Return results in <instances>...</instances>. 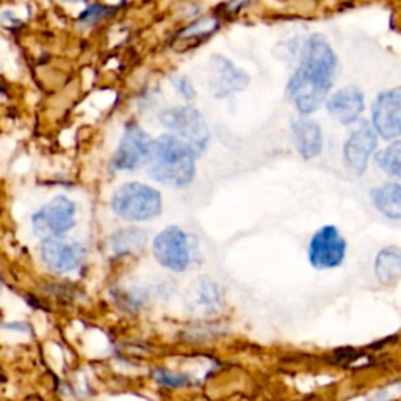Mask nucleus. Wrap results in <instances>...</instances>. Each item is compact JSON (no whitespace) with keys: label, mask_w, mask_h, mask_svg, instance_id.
<instances>
[{"label":"nucleus","mask_w":401,"mask_h":401,"mask_svg":"<svg viewBox=\"0 0 401 401\" xmlns=\"http://www.w3.org/2000/svg\"><path fill=\"white\" fill-rule=\"evenodd\" d=\"M147 243V232L140 227L119 229L110 238V248L113 254L129 256L136 254L145 249Z\"/></svg>","instance_id":"obj_18"},{"label":"nucleus","mask_w":401,"mask_h":401,"mask_svg":"<svg viewBox=\"0 0 401 401\" xmlns=\"http://www.w3.org/2000/svg\"><path fill=\"white\" fill-rule=\"evenodd\" d=\"M369 123L378 138L384 141L401 138V87L384 90L376 94Z\"/></svg>","instance_id":"obj_8"},{"label":"nucleus","mask_w":401,"mask_h":401,"mask_svg":"<svg viewBox=\"0 0 401 401\" xmlns=\"http://www.w3.org/2000/svg\"><path fill=\"white\" fill-rule=\"evenodd\" d=\"M226 305L225 290L207 276L194 280L185 295V307L190 315L200 320L214 318L223 312Z\"/></svg>","instance_id":"obj_12"},{"label":"nucleus","mask_w":401,"mask_h":401,"mask_svg":"<svg viewBox=\"0 0 401 401\" xmlns=\"http://www.w3.org/2000/svg\"><path fill=\"white\" fill-rule=\"evenodd\" d=\"M378 143L380 138L369 121L360 119L354 124L343 143V162L353 174L362 176L367 173L370 160L378 151Z\"/></svg>","instance_id":"obj_9"},{"label":"nucleus","mask_w":401,"mask_h":401,"mask_svg":"<svg viewBox=\"0 0 401 401\" xmlns=\"http://www.w3.org/2000/svg\"><path fill=\"white\" fill-rule=\"evenodd\" d=\"M370 200L382 216L401 221V182L392 181L375 187L370 192Z\"/></svg>","instance_id":"obj_16"},{"label":"nucleus","mask_w":401,"mask_h":401,"mask_svg":"<svg viewBox=\"0 0 401 401\" xmlns=\"http://www.w3.org/2000/svg\"><path fill=\"white\" fill-rule=\"evenodd\" d=\"M325 107L332 121L340 125H354L365 112V94L356 85H347L329 94Z\"/></svg>","instance_id":"obj_13"},{"label":"nucleus","mask_w":401,"mask_h":401,"mask_svg":"<svg viewBox=\"0 0 401 401\" xmlns=\"http://www.w3.org/2000/svg\"><path fill=\"white\" fill-rule=\"evenodd\" d=\"M291 136H294L295 147L305 160L317 158L323 151V132L320 125L311 116L294 118L290 121Z\"/></svg>","instance_id":"obj_15"},{"label":"nucleus","mask_w":401,"mask_h":401,"mask_svg":"<svg viewBox=\"0 0 401 401\" xmlns=\"http://www.w3.org/2000/svg\"><path fill=\"white\" fill-rule=\"evenodd\" d=\"M373 160L378 169L391 179L401 182V138L391 141V145L386 147L378 149Z\"/></svg>","instance_id":"obj_19"},{"label":"nucleus","mask_w":401,"mask_h":401,"mask_svg":"<svg viewBox=\"0 0 401 401\" xmlns=\"http://www.w3.org/2000/svg\"><path fill=\"white\" fill-rule=\"evenodd\" d=\"M169 80H171V85H173L174 90L183 97V99H187V101L194 99V96H196V90H194L193 83L185 76H182V74H173V76L169 77Z\"/></svg>","instance_id":"obj_22"},{"label":"nucleus","mask_w":401,"mask_h":401,"mask_svg":"<svg viewBox=\"0 0 401 401\" xmlns=\"http://www.w3.org/2000/svg\"><path fill=\"white\" fill-rule=\"evenodd\" d=\"M76 225V204L66 196H56L32 216L35 236L43 240L59 238Z\"/></svg>","instance_id":"obj_7"},{"label":"nucleus","mask_w":401,"mask_h":401,"mask_svg":"<svg viewBox=\"0 0 401 401\" xmlns=\"http://www.w3.org/2000/svg\"><path fill=\"white\" fill-rule=\"evenodd\" d=\"M154 380H156L160 386L169 389H182L190 384V376L185 373H177V371L168 369H157L154 371Z\"/></svg>","instance_id":"obj_21"},{"label":"nucleus","mask_w":401,"mask_h":401,"mask_svg":"<svg viewBox=\"0 0 401 401\" xmlns=\"http://www.w3.org/2000/svg\"><path fill=\"white\" fill-rule=\"evenodd\" d=\"M152 138L140 125L129 124L110 162L112 171H134L146 165Z\"/></svg>","instance_id":"obj_11"},{"label":"nucleus","mask_w":401,"mask_h":401,"mask_svg":"<svg viewBox=\"0 0 401 401\" xmlns=\"http://www.w3.org/2000/svg\"><path fill=\"white\" fill-rule=\"evenodd\" d=\"M68 2H79V0H68Z\"/></svg>","instance_id":"obj_25"},{"label":"nucleus","mask_w":401,"mask_h":401,"mask_svg":"<svg viewBox=\"0 0 401 401\" xmlns=\"http://www.w3.org/2000/svg\"><path fill=\"white\" fill-rule=\"evenodd\" d=\"M158 121L169 134L185 141L196 157L207 151L210 143V127L203 112L193 105L166 108L158 114Z\"/></svg>","instance_id":"obj_3"},{"label":"nucleus","mask_w":401,"mask_h":401,"mask_svg":"<svg viewBox=\"0 0 401 401\" xmlns=\"http://www.w3.org/2000/svg\"><path fill=\"white\" fill-rule=\"evenodd\" d=\"M112 209L118 216L127 221L154 220L163 210L162 194L146 183H124L113 194Z\"/></svg>","instance_id":"obj_4"},{"label":"nucleus","mask_w":401,"mask_h":401,"mask_svg":"<svg viewBox=\"0 0 401 401\" xmlns=\"http://www.w3.org/2000/svg\"><path fill=\"white\" fill-rule=\"evenodd\" d=\"M347 253V238L334 225H325L317 229L307 245V260L318 271L342 267L345 263Z\"/></svg>","instance_id":"obj_6"},{"label":"nucleus","mask_w":401,"mask_h":401,"mask_svg":"<svg viewBox=\"0 0 401 401\" xmlns=\"http://www.w3.org/2000/svg\"><path fill=\"white\" fill-rule=\"evenodd\" d=\"M196 158L185 141L168 132L152 140L145 166L156 182L171 188H187L196 177Z\"/></svg>","instance_id":"obj_2"},{"label":"nucleus","mask_w":401,"mask_h":401,"mask_svg":"<svg viewBox=\"0 0 401 401\" xmlns=\"http://www.w3.org/2000/svg\"><path fill=\"white\" fill-rule=\"evenodd\" d=\"M207 85L212 96L216 99H227L248 88L249 76L227 56L212 55L207 65Z\"/></svg>","instance_id":"obj_10"},{"label":"nucleus","mask_w":401,"mask_h":401,"mask_svg":"<svg viewBox=\"0 0 401 401\" xmlns=\"http://www.w3.org/2000/svg\"><path fill=\"white\" fill-rule=\"evenodd\" d=\"M112 8H107V7H101V5H91V7H88L87 10L83 11V14L80 16V22L82 24H87V25H91V24H94V22H97L99 19H104L105 16H108L112 13Z\"/></svg>","instance_id":"obj_23"},{"label":"nucleus","mask_w":401,"mask_h":401,"mask_svg":"<svg viewBox=\"0 0 401 401\" xmlns=\"http://www.w3.org/2000/svg\"><path fill=\"white\" fill-rule=\"evenodd\" d=\"M389 400V391L387 389H384V391H380L378 393H375L373 397L369 398L367 401H387Z\"/></svg>","instance_id":"obj_24"},{"label":"nucleus","mask_w":401,"mask_h":401,"mask_svg":"<svg viewBox=\"0 0 401 401\" xmlns=\"http://www.w3.org/2000/svg\"><path fill=\"white\" fill-rule=\"evenodd\" d=\"M221 27V19L216 16H200L181 30L182 39H199L215 35Z\"/></svg>","instance_id":"obj_20"},{"label":"nucleus","mask_w":401,"mask_h":401,"mask_svg":"<svg viewBox=\"0 0 401 401\" xmlns=\"http://www.w3.org/2000/svg\"><path fill=\"white\" fill-rule=\"evenodd\" d=\"M375 276L384 285H392L401 280V248L395 245L384 246L375 257Z\"/></svg>","instance_id":"obj_17"},{"label":"nucleus","mask_w":401,"mask_h":401,"mask_svg":"<svg viewBox=\"0 0 401 401\" xmlns=\"http://www.w3.org/2000/svg\"><path fill=\"white\" fill-rule=\"evenodd\" d=\"M339 59L322 33L309 37L300 50V63L287 83V94L298 114L311 116L325 105L332 90Z\"/></svg>","instance_id":"obj_1"},{"label":"nucleus","mask_w":401,"mask_h":401,"mask_svg":"<svg viewBox=\"0 0 401 401\" xmlns=\"http://www.w3.org/2000/svg\"><path fill=\"white\" fill-rule=\"evenodd\" d=\"M156 260L166 270L185 273L194 260V245L192 237L179 226H168L152 242Z\"/></svg>","instance_id":"obj_5"},{"label":"nucleus","mask_w":401,"mask_h":401,"mask_svg":"<svg viewBox=\"0 0 401 401\" xmlns=\"http://www.w3.org/2000/svg\"><path fill=\"white\" fill-rule=\"evenodd\" d=\"M87 251L79 242L68 238H49L41 245V259L55 273H70L80 267Z\"/></svg>","instance_id":"obj_14"}]
</instances>
